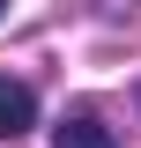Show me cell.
Wrapping results in <instances>:
<instances>
[{"label": "cell", "mask_w": 141, "mask_h": 148, "mask_svg": "<svg viewBox=\"0 0 141 148\" xmlns=\"http://www.w3.org/2000/svg\"><path fill=\"white\" fill-rule=\"evenodd\" d=\"M52 148H119V141H111V126H97V119H67V126L52 133Z\"/></svg>", "instance_id": "7a4b0ae2"}, {"label": "cell", "mask_w": 141, "mask_h": 148, "mask_svg": "<svg viewBox=\"0 0 141 148\" xmlns=\"http://www.w3.org/2000/svg\"><path fill=\"white\" fill-rule=\"evenodd\" d=\"M134 104H141V89H134Z\"/></svg>", "instance_id": "3957f363"}, {"label": "cell", "mask_w": 141, "mask_h": 148, "mask_svg": "<svg viewBox=\"0 0 141 148\" xmlns=\"http://www.w3.org/2000/svg\"><path fill=\"white\" fill-rule=\"evenodd\" d=\"M30 126H37V89L15 82V74H0V141H15Z\"/></svg>", "instance_id": "6da1fadb"}, {"label": "cell", "mask_w": 141, "mask_h": 148, "mask_svg": "<svg viewBox=\"0 0 141 148\" xmlns=\"http://www.w3.org/2000/svg\"><path fill=\"white\" fill-rule=\"evenodd\" d=\"M0 8H8V0H0Z\"/></svg>", "instance_id": "277c9868"}]
</instances>
